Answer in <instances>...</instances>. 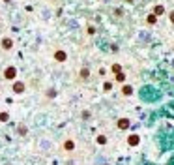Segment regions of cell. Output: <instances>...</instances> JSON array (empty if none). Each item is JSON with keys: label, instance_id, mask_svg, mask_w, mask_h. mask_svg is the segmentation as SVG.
Masks as SVG:
<instances>
[{"label": "cell", "instance_id": "30bf717a", "mask_svg": "<svg viewBox=\"0 0 174 165\" xmlns=\"http://www.w3.org/2000/svg\"><path fill=\"white\" fill-rule=\"evenodd\" d=\"M56 58H58V60H64V58H66V54L62 53V51H58V53H56Z\"/></svg>", "mask_w": 174, "mask_h": 165}, {"label": "cell", "instance_id": "ba28073f", "mask_svg": "<svg viewBox=\"0 0 174 165\" xmlns=\"http://www.w3.org/2000/svg\"><path fill=\"white\" fill-rule=\"evenodd\" d=\"M17 133H19V135H26V133H28V129H26L25 126H19V128H17Z\"/></svg>", "mask_w": 174, "mask_h": 165}, {"label": "cell", "instance_id": "8992f818", "mask_svg": "<svg viewBox=\"0 0 174 165\" xmlns=\"http://www.w3.org/2000/svg\"><path fill=\"white\" fill-rule=\"evenodd\" d=\"M96 143L103 146V144H107V137H105V135H97V137H96Z\"/></svg>", "mask_w": 174, "mask_h": 165}, {"label": "cell", "instance_id": "3957f363", "mask_svg": "<svg viewBox=\"0 0 174 165\" xmlns=\"http://www.w3.org/2000/svg\"><path fill=\"white\" fill-rule=\"evenodd\" d=\"M116 126H118L120 129H127V128H129V120H127V118H120V120L116 122Z\"/></svg>", "mask_w": 174, "mask_h": 165}, {"label": "cell", "instance_id": "277c9868", "mask_svg": "<svg viewBox=\"0 0 174 165\" xmlns=\"http://www.w3.org/2000/svg\"><path fill=\"white\" fill-rule=\"evenodd\" d=\"M23 90H25V85H23V82H15L13 85V92L15 94H21Z\"/></svg>", "mask_w": 174, "mask_h": 165}, {"label": "cell", "instance_id": "8fae6325", "mask_svg": "<svg viewBox=\"0 0 174 165\" xmlns=\"http://www.w3.org/2000/svg\"><path fill=\"white\" fill-rule=\"evenodd\" d=\"M112 72H116V73H120V66H118V64H114V66H112Z\"/></svg>", "mask_w": 174, "mask_h": 165}, {"label": "cell", "instance_id": "6da1fadb", "mask_svg": "<svg viewBox=\"0 0 174 165\" xmlns=\"http://www.w3.org/2000/svg\"><path fill=\"white\" fill-rule=\"evenodd\" d=\"M62 150H66V152H73V150H75V141H73V139H66V141H62Z\"/></svg>", "mask_w": 174, "mask_h": 165}, {"label": "cell", "instance_id": "9c48e42d", "mask_svg": "<svg viewBox=\"0 0 174 165\" xmlns=\"http://www.w3.org/2000/svg\"><path fill=\"white\" fill-rule=\"evenodd\" d=\"M2 45L6 47V49H10V47H11V40H4V41H2Z\"/></svg>", "mask_w": 174, "mask_h": 165}, {"label": "cell", "instance_id": "7c38bea8", "mask_svg": "<svg viewBox=\"0 0 174 165\" xmlns=\"http://www.w3.org/2000/svg\"><path fill=\"white\" fill-rule=\"evenodd\" d=\"M124 94H131V86H125V88H124Z\"/></svg>", "mask_w": 174, "mask_h": 165}, {"label": "cell", "instance_id": "7a4b0ae2", "mask_svg": "<svg viewBox=\"0 0 174 165\" xmlns=\"http://www.w3.org/2000/svg\"><path fill=\"white\" fill-rule=\"evenodd\" d=\"M15 75H17V69L15 68H8L6 72H4V77H6V79H15Z\"/></svg>", "mask_w": 174, "mask_h": 165}, {"label": "cell", "instance_id": "52a82bcc", "mask_svg": "<svg viewBox=\"0 0 174 165\" xmlns=\"http://www.w3.org/2000/svg\"><path fill=\"white\" fill-rule=\"evenodd\" d=\"M10 120V115H8V111H2L0 113V122H8Z\"/></svg>", "mask_w": 174, "mask_h": 165}, {"label": "cell", "instance_id": "5b68a950", "mask_svg": "<svg viewBox=\"0 0 174 165\" xmlns=\"http://www.w3.org/2000/svg\"><path fill=\"white\" fill-rule=\"evenodd\" d=\"M127 143L131 144V146H135V144H139V135H131V137H129V139H127Z\"/></svg>", "mask_w": 174, "mask_h": 165}]
</instances>
